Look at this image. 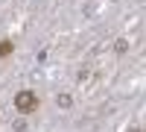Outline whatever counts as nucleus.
<instances>
[{"mask_svg":"<svg viewBox=\"0 0 146 132\" xmlns=\"http://www.w3.org/2000/svg\"><path fill=\"white\" fill-rule=\"evenodd\" d=\"M15 109L23 112V115H32L38 109V97H35L32 91H21V94H15Z\"/></svg>","mask_w":146,"mask_h":132,"instance_id":"1","label":"nucleus"},{"mask_svg":"<svg viewBox=\"0 0 146 132\" xmlns=\"http://www.w3.org/2000/svg\"><path fill=\"white\" fill-rule=\"evenodd\" d=\"M12 50H15V44H12V41H0V59H3V56H9Z\"/></svg>","mask_w":146,"mask_h":132,"instance_id":"2","label":"nucleus"}]
</instances>
